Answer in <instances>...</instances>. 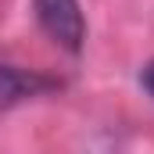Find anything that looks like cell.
Here are the masks:
<instances>
[{"instance_id":"3957f363","label":"cell","mask_w":154,"mask_h":154,"mask_svg":"<svg viewBox=\"0 0 154 154\" xmlns=\"http://www.w3.org/2000/svg\"><path fill=\"white\" fill-rule=\"evenodd\" d=\"M140 82H143V90H147V93L154 97V61L147 65V68H143V75H140Z\"/></svg>"},{"instance_id":"7a4b0ae2","label":"cell","mask_w":154,"mask_h":154,"mask_svg":"<svg viewBox=\"0 0 154 154\" xmlns=\"http://www.w3.org/2000/svg\"><path fill=\"white\" fill-rule=\"evenodd\" d=\"M47 86H50V82L43 75H36V72L4 65V68H0V108H11V104H18V100L39 93V90H47Z\"/></svg>"},{"instance_id":"6da1fadb","label":"cell","mask_w":154,"mask_h":154,"mask_svg":"<svg viewBox=\"0 0 154 154\" xmlns=\"http://www.w3.org/2000/svg\"><path fill=\"white\" fill-rule=\"evenodd\" d=\"M36 14L43 22V29L50 32L54 43H61L65 50H79L86 25H82V11L79 0H36Z\"/></svg>"}]
</instances>
